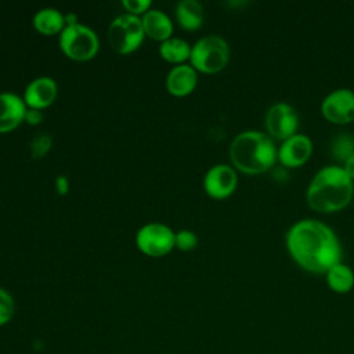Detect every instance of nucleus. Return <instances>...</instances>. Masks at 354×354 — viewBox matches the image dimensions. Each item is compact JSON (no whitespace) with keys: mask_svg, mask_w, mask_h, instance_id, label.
Returning a JSON list of instances; mask_svg holds the SVG:
<instances>
[{"mask_svg":"<svg viewBox=\"0 0 354 354\" xmlns=\"http://www.w3.org/2000/svg\"><path fill=\"white\" fill-rule=\"evenodd\" d=\"M285 243L293 261L313 274H325L343 257L336 232L317 218H301L293 223L286 231Z\"/></svg>","mask_w":354,"mask_h":354,"instance_id":"f257e3e1","label":"nucleus"},{"mask_svg":"<svg viewBox=\"0 0 354 354\" xmlns=\"http://www.w3.org/2000/svg\"><path fill=\"white\" fill-rule=\"evenodd\" d=\"M354 181L343 166L326 165L311 178L306 189L307 205L318 213H335L353 199Z\"/></svg>","mask_w":354,"mask_h":354,"instance_id":"f03ea898","label":"nucleus"},{"mask_svg":"<svg viewBox=\"0 0 354 354\" xmlns=\"http://www.w3.org/2000/svg\"><path fill=\"white\" fill-rule=\"evenodd\" d=\"M230 159L234 169L245 174H261L278 160V148L267 133L245 130L231 141Z\"/></svg>","mask_w":354,"mask_h":354,"instance_id":"7ed1b4c3","label":"nucleus"},{"mask_svg":"<svg viewBox=\"0 0 354 354\" xmlns=\"http://www.w3.org/2000/svg\"><path fill=\"white\" fill-rule=\"evenodd\" d=\"M230 61V46L218 35L202 36L191 47L189 64L202 73H217Z\"/></svg>","mask_w":354,"mask_h":354,"instance_id":"20e7f679","label":"nucleus"},{"mask_svg":"<svg viewBox=\"0 0 354 354\" xmlns=\"http://www.w3.org/2000/svg\"><path fill=\"white\" fill-rule=\"evenodd\" d=\"M58 41L62 53L75 61H88L94 58L100 50L97 32L80 22L65 26L59 33Z\"/></svg>","mask_w":354,"mask_h":354,"instance_id":"39448f33","label":"nucleus"},{"mask_svg":"<svg viewBox=\"0 0 354 354\" xmlns=\"http://www.w3.org/2000/svg\"><path fill=\"white\" fill-rule=\"evenodd\" d=\"M145 32L141 17L123 12L112 19L108 28V43L119 54L136 51L144 41Z\"/></svg>","mask_w":354,"mask_h":354,"instance_id":"423d86ee","label":"nucleus"},{"mask_svg":"<svg viewBox=\"0 0 354 354\" xmlns=\"http://www.w3.org/2000/svg\"><path fill=\"white\" fill-rule=\"evenodd\" d=\"M174 236L176 232L167 224L153 221L138 228L136 245L147 256L162 257L176 248Z\"/></svg>","mask_w":354,"mask_h":354,"instance_id":"0eeeda50","label":"nucleus"},{"mask_svg":"<svg viewBox=\"0 0 354 354\" xmlns=\"http://www.w3.org/2000/svg\"><path fill=\"white\" fill-rule=\"evenodd\" d=\"M266 129L272 140H286L297 133L299 115L288 102L272 104L266 113Z\"/></svg>","mask_w":354,"mask_h":354,"instance_id":"6e6552de","label":"nucleus"},{"mask_svg":"<svg viewBox=\"0 0 354 354\" xmlns=\"http://www.w3.org/2000/svg\"><path fill=\"white\" fill-rule=\"evenodd\" d=\"M321 113L326 120L335 124H346L354 120V91L340 87L329 94L321 102Z\"/></svg>","mask_w":354,"mask_h":354,"instance_id":"1a4fd4ad","label":"nucleus"},{"mask_svg":"<svg viewBox=\"0 0 354 354\" xmlns=\"http://www.w3.org/2000/svg\"><path fill=\"white\" fill-rule=\"evenodd\" d=\"M238 185L236 170L225 163L213 165L203 177V189L213 199H225Z\"/></svg>","mask_w":354,"mask_h":354,"instance_id":"9d476101","label":"nucleus"},{"mask_svg":"<svg viewBox=\"0 0 354 354\" xmlns=\"http://www.w3.org/2000/svg\"><path fill=\"white\" fill-rule=\"evenodd\" d=\"M313 153V141L308 136L296 133L278 147V162L285 167L303 166Z\"/></svg>","mask_w":354,"mask_h":354,"instance_id":"9b49d317","label":"nucleus"},{"mask_svg":"<svg viewBox=\"0 0 354 354\" xmlns=\"http://www.w3.org/2000/svg\"><path fill=\"white\" fill-rule=\"evenodd\" d=\"M57 94V82L50 76H39L28 83L22 98L28 108L41 111L54 102Z\"/></svg>","mask_w":354,"mask_h":354,"instance_id":"f8f14e48","label":"nucleus"},{"mask_svg":"<svg viewBox=\"0 0 354 354\" xmlns=\"http://www.w3.org/2000/svg\"><path fill=\"white\" fill-rule=\"evenodd\" d=\"M26 104L15 93H0V133H8L25 120Z\"/></svg>","mask_w":354,"mask_h":354,"instance_id":"ddd939ff","label":"nucleus"},{"mask_svg":"<svg viewBox=\"0 0 354 354\" xmlns=\"http://www.w3.org/2000/svg\"><path fill=\"white\" fill-rule=\"evenodd\" d=\"M166 90L176 97L192 93L198 84V71L191 64L174 65L166 75Z\"/></svg>","mask_w":354,"mask_h":354,"instance_id":"4468645a","label":"nucleus"},{"mask_svg":"<svg viewBox=\"0 0 354 354\" xmlns=\"http://www.w3.org/2000/svg\"><path fill=\"white\" fill-rule=\"evenodd\" d=\"M142 28L145 32V36L163 41L173 36V22L170 17L158 8H149L147 12L141 15Z\"/></svg>","mask_w":354,"mask_h":354,"instance_id":"2eb2a0df","label":"nucleus"},{"mask_svg":"<svg viewBox=\"0 0 354 354\" xmlns=\"http://www.w3.org/2000/svg\"><path fill=\"white\" fill-rule=\"evenodd\" d=\"M33 28L46 36L57 35L64 30L65 25V14H62L58 8L54 7H43L37 10L32 19Z\"/></svg>","mask_w":354,"mask_h":354,"instance_id":"dca6fc26","label":"nucleus"},{"mask_svg":"<svg viewBox=\"0 0 354 354\" xmlns=\"http://www.w3.org/2000/svg\"><path fill=\"white\" fill-rule=\"evenodd\" d=\"M176 21L185 30H198L205 21V11L198 0H180L176 6Z\"/></svg>","mask_w":354,"mask_h":354,"instance_id":"f3484780","label":"nucleus"},{"mask_svg":"<svg viewBox=\"0 0 354 354\" xmlns=\"http://www.w3.org/2000/svg\"><path fill=\"white\" fill-rule=\"evenodd\" d=\"M326 285L336 293H347L354 288V271L343 261L335 264L325 272Z\"/></svg>","mask_w":354,"mask_h":354,"instance_id":"a211bd4d","label":"nucleus"},{"mask_svg":"<svg viewBox=\"0 0 354 354\" xmlns=\"http://www.w3.org/2000/svg\"><path fill=\"white\" fill-rule=\"evenodd\" d=\"M191 47L192 46L187 40H184L181 37L171 36V37L160 41L159 54L165 61L180 65V64H185V61L189 59Z\"/></svg>","mask_w":354,"mask_h":354,"instance_id":"6ab92c4d","label":"nucleus"},{"mask_svg":"<svg viewBox=\"0 0 354 354\" xmlns=\"http://www.w3.org/2000/svg\"><path fill=\"white\" fill-rule=\"evenodd\" d=\"M332 153L337 160L344 163L354 153V138L348 134L337 136L332 142Z\"/></svg>","mask_w":354,"mask_h":354,"instance_id":"aec40b11","label":"nucleus"},{"mask_svg":"<svg viewBox=\"0 0 354 354\" xmlns=\"http://www.w3.org/2000/svg\"><path fill=\"white\" fill-rule=\"evenodd\" d=\"M15 314V301L8 290L0 286V326L7 325Z\"/></svg>","mask_w":354,"mask_h":354,"instance_id":"412c9836","label":"nucleus"},{"mask_svg":"<svg viewBox=\"0 0 354 354\" xmlns=\"http://www.w3.org/2000/svg\"><path fill=\"white\" fill-rule=\"evenodd\" d=\"M174 243H176V248L180 250H184V252L192 250L198 245V235L192 230H187V228L180 230L176 232Z\"/></svg>","mask_w":354,"mask_h":354,"instance_id":"4be33fe9","label":"nucleus"},{"mask_svg":"<svg viewBox=\"0 0 354 354\" xmlns=\"http://www.w3.org/2000/svg\"><path fill=\"white\" fill-rule=\"evenodd\" d=\"M53 140L47 134H40L35 137V140L30 142V152L33 158H40L47 153V151L51 148Z\"/></svg>","mask_w":354,"mask_h":354,"instance_id":"5701e85b","label":"nucleus"},{"mask_svg":"<svg viewBox=\"0 0 354 354\" xmlns=\"http://www.w3.org/2000/svg\"><path fill=\"white\" fill-rule=\"evenodd\" d=\"M151 0H123L122 6L124 7L126 12L133 15H142L151 8Z\"/></svg>","mask_w":354,"mask_h":354,"instance_id":"b1692460","label":"nucleus"},{"mask_svg":"<svg viewBox=\"0 0 354 354\" xmlns=\"http://www.w3.org/2000/svg\"><path fill=\"white\" fill-rule=\"evenodd\" d=\"M43 120V113L40 109H33V108H28L26 113H25V120L28 124L30 126H36Z\"/></svg>","mask_w":354,"mask_h":354,"instance_id":"393cba45","label":"nucleus"},{"mask_svg":"<svg viewBox=\"0 0 354 354\" xmlns=\"http://www.w3.org/2000/svg\"><path fill=\"white\" fill-rule=\"evenodd\" d=\"M54 185H55L57 194L61 195V196H64V195H66V194L69 192V180H68V177L64 176V174L57 176Z\"/></svg>","mask_w":354,"mask_h":354,"instance_id":"a878e982","label":"nucleus"},{"mask_svg":"<svg viewBox=\"0 0 354 354\" xmlns=\"http://www.w3.org/2000/svg\"><path fill=\"white\" fill-rule=\"evenodd\" d=\"M343 169L348 174V177L354 181V153L348 159H346V162L343 163Z\"/></svg>","mask_w":354,"mask_h":354,"instance_id":"bb28decb","label":"nucleus"},{"mask_svg":"<svg viewBox=\"0 0 354 354\" xmlns=\"http://www.w3.org/2000/svg\"><path fill=\"white\" fill-rule=\"evenodd\" d=\"M76 24H79V21H77V15H76V14H73V12H68V14H65V25H66V26L76 25Z\"/></svg>","mask_w":354,"mask_h":354,"instance_id":"cd10ccee","label":"nucleus"}]
</instances>
